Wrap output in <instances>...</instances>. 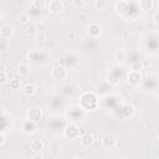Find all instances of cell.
Instances as JSON below:
<instances>
[{"label": "cell", "mask_w": 159, "mask_h": 159, "mask_svg": "<svg viewBox=\"0 0 159 159\" xmlns=\"http://www.w3.org/2000/svg\"><path fill=\"white\" fill-rule=\"evenodd\" d=\"M83 112H92L96 111L99 106L98 96L93 91H86L80 96V101L77 104Z\"/></svg>", "instance_id": "6da1fadb"}, {"label": "cell", "mask_w": 159, "mask_h": 159, "mask_svg": "<svg viewBox=\"0 0 159 159\" xmlns=\"http://www.w3.org/2000/svg\"><path fill=\"white\" fill-rule=\"evenodd\" d=\"M125 81L130 87H138L143 82V75L140 71L129 70V72L125 75Z\"/></svg>", "instance_id": "7a4b0ae2"}, {"label": "cell", "mask_w": 159, "mask_h": 159, "mask_svg": "<svg viewBox=\"0 0 159 159\" xmlns=\"http://www.w3.org/2000/svg\"><path fill=\"white\" fill-rule=\"evenodd\" d=\"M122 75H123L122 67H120L119 65H116L114 67H112V68L109 70L107 80H108V82H109L111 84H118V83H120V81H122Z\"/></svg>", "instance_id": "3957f363"}, {"label": "cell", "mask_w": 159, "mask_h": 159, "mask_svg": "<svg viewBox=\"0 0 159 159\" xmlns=\"http://www.w3.org/2000/svg\"><path fill=\"white\" fill-rule=\"evenodd\" d=\"M26 118L35 122V123H39L42 118H43V111L40 106H32L27 109L26 112Z\"/></svg>", "instance_id": "277c9868"}, {"label": "cell", "mask_w": 159, "mask_h": 159, "mask_svg": "<svg viewBox=\"0 0 159 159\" xmlns=\"http://www.w3.org/2000/svg\"><path fill=\"white\" fill-rule=\"evenodd\" d=\"M80 135H81V129L75 123H70L63 128V137L67 139H78Z\"/></svg>", "instance_id": "5b68a950"}, {"label": "cell", "mask_w": 159, "mask_h": 159, "mask_svg": "<svg viewBox=\"0 0 159 159\" xmlns=\"http://www.w3.org/2000/svg\"><path fill=\"white\" fill-rule=\"evenodd\" d=\"M67 75H68V68H66L61 63L56 65L51 68V77L56 81H63L67 77Z\"/></svg>", "instance_id": "8992f818"}, {"label": "cell", "mask_w": 159, "mask_h": 159, "mask_svg": "<svg viewBox=\"0 0 159 159\" xmlns=\"http://www.w3.org/2000/svg\"><path fill=\"white\" fill-rule=\"evenodd\" d=\"M86 32H87V35H88L89 37H92V39H98V37L102 35V32H103V27H102V25L98 24V22H89V24L86 26Z\"/></svg>", "instance_id": "52a82bcc"}, {"label": "cell", "mask_w": 159, "mask_h": 159, "mask_svg": "<svg viewBox=\"0 0 159 159\" xmlns=\"http://www.w3.org/2000/svg\"><path fill=\"white\" fill-rule=\"evenodd\" d=\"M101 143H102V147L106 148V149H113L117 147L118 144V139L112 134V133H104L101 138Z\"/></svg>", "instance_id": "ba28073f"}, {"label": "cell", "mask_w": 159, "mask_h": 159, "mask_svg": "<svg viewBox=\"0 0 159 159\" xmlns=\"http://www.w3.org/2000/svg\"><path fill=\"white\" fill-rule=\"evenodd\" d=\"M37 130V123L30 120V119H25L22 123H21V132L25 133V134H34L35 132Z\"/></svg>", "instance_id": "9c48e42d"}, {"label": "cell", "mask_w": 159, "mask_h": 159, "mask_svg": "<svg viewBox=\"0 0 159 159\" xmlns=\"http://www.w3.org/2000/svg\"><path fill=\"white\" fill-rule=\"evenodd\" d=\"M119 113H120V116H122L123 118L129 119V118H132V117L134 116L135 109H134V107H133L132 104L124 103V104H122V107L119 108Z\"/></svg>", "instance_id": "30bf717a"}, {"label": "cell", "mask_w": 159, "mask_h": 159, "mask_svg": "<svg viewBox=\"0 0 159 159\" xmlns=\"http://www.w3.org/2000/svg\"><path fill=\"white\" fill-rule=\"evenodd\" d=\"M80 143L82 147L84 148H88L91 147L93 143H94V137L92 133H83L80 135Z\"/></svg>", "instance_id": "8fae6325"}, {"label": "cell", "mask_w": 159, "mask_h": 159, "mask_svg": "<svg viewBox=\"0 0 159 159\" xmlns=\"http://www.w3.org/2000/svg\"><path fill=\"white\" fill-rule=\"evenodd\" d=\"M45 149V144L41 139H32L30 142V150L35 154H40Z\"/></svg>", "instance_id": "7c38bea8"}, {"label": "cell", "mask_w": 159, "mask_h": 159, "mask_svg": "<svg viewBox=\"0 0 159 159\" xmlns=\"http://www.w3.org/2000/svg\"><path fill=\"white\" fill-rule=\"evenodd\" d=\"M14 36V29L10 25H2L0 27V37L5 41L10 40Z\"/></svg>", "instance_id": "4fadbf2b"}, {"label": "cell", "mask_w": 159, "mask_h": 159, "mask_svg": "<svg viewBox=\"0 0 159 159\" xmlns=\"http://www.w3.org/2000/svg\"><path fill=\"white\" fill-rule=\"evenodd\" d=\"M48 10L52 14H60L63 10V2L61 0H51L48 2Z\"/></svg>", "instance_id": "5bb4252c"}, {"label": "cell", "mask_w": 159, "mask_h": 159, "mask_svg": "<svg viewBox=\"0 0 159 159\" xmlns=\"http://www.w3.org/2000/svg\"><path fill=\"white\" fill-rule=\"evenodd\" d=\"M42 53H45L43 51H39V50H32V51H30V52H27V58L30 60V61H32V62H36V63H39V62H41L42 60L45 61L46 58L45 57H41V55Z\"/></svg>", "instance_id": "9a60e30c"}, {"label": "cell", "mask_w": 159, "mask_h": 159, "mask_svg": "<svg viewBox=\"0 0 159 159\" xmlns=\"http://www.w3.org/2000/svg\"><path fill=\"white\" fill-rule=\"evenodd\" d=\"M21 91H22V93H24L26 97H32V96L36 94L37 87H36L34 83H26L25 86H22Z\"/></svg>", "instance_id": "2e32d148"}, {"label": "cell", "mask_w": 159, "mask_h": 159, "mask_svg": "<svg viewBox=\"0 0 159 159\" xmlns=\"http://www.w3.org/2000/svg\"><path fill=\"white\" fill-rule=\"evenodd\" d=\"M82 113H83V111H82L78 106H76V107H72V108L70 109V112H68V117H70V119L80 120V118L82 117Z\"/></svg>", "instance_id": "e0dca14e"}, {"label": "cell", "mask_w": 159, "mask_h": 159, "mask_svg": "<svg viewBox=\"0 0 159 159\" xmlns=\"http://www.w3.org/2000/svg\"><path fill=\"white\" fill-rule=\"evenodd\" d=\"M138 7L140 9V11L147 12V11L152 10V7H153V0H139L138 1Z\"/></svg>", "instance_id": "ac0fdd59"}, {"label": "cell", "mask_w": 159, "mask_h": 159, "mask_svg": "<svg viewBox=\"0 0 159 159\" xmlns=\"http://www.w3.org/2000/svg\"><path fill=\"white\" fill-rule=\"evenodd\" d=\"M114 60H116L117 65L123 63V62L127 60V52H125L123 48L117 50V51H116V53H114Z\"/></svg>", "instance_id": "d6986e66"}, {"label": "cell", "mask_w": 159, "mask_h": 159, "mask_svg": "<svg viewBox=\"0 0 159 159\" xmlns=\"http://www.w3.org/2000/svg\"><path fill=\"white\" fill-rule=\"evenodd\" d=\"M17 72L21 75V76H26V75H29L30 73V66L27 65V63H19V66H17Z\"/></svg>", "instance_id": "ffe728a7"}, {"label": "cell", "mask_w": 159, "mask_h": 159, "mask_svg": "<svg viewBox=\"0 0 159 159\" xmlns=\"http://www.w3.org/2000/svg\"><path fill=\"white\" fill-rule=\"evenodd\" d=\"M17 21L21 24V25H26L30 22V14L29 12H20L19 16H17Z\"/></svg>", "instance_id": "44dd1931"}, {"label": "cell", "mask_w": 159, "mask_h": 159, "mask_svg": "<svg viewBox=\"0 0 159 159\" xmlns=\"http://www.w3.org/2000/svg\"><path fill=\"white\" fill-rule=\"evenodd\" d=\"M143 68V63L140 60H134L130 62V70H135V71H140Z\"/></svg>", "instance_id": "7402d4cb"}, {"label": "cell", "mask_w": 159, "mask_h": 159, "mask_svg": "<svg viewBox=\"0 0 159 159\" xmlns=\"http://www.w3.org/2000/svg\"><path fill=\"white\" fill-rule=\"evenodd\" d=\"M9 86H10L11 89H19V88L21 87V81L17 80V78H11Z\"/></svg>", "instance_id": "603a6c76"}, {"label": "cell", "mask_w": 159, "mask_h": 159, "mask_svg": "<svg viewBox=\"0 0 159 159\" xmlns=\"http://www.w3.org/2000/svg\"><path fill=\"white\" fill-rule=\"evenodd\" d=\"M94 6L98 10H104L107 6V0H94Z\"/></svg>", "instance_id": "cb8c5ba5"}, {"label": "cell", "mask_w": 159, "mask_h": 159, "mask_svg": "<svg viewBox=\"0 0 159 159\" xmlns=\"http://www.w3.org/2000/svg\"><path fill=\"white\" fill-rule=\"evenodd\" d=\"M7 81H9V76H7V73H6L5 71L0 70V84H5Z\"/></svg>", "instance_id": "d4e9b609"}, {"label": "cell", "mask_w": 159, "mask_h": 159, "mask_svg": "<svg viewBox=\"0 0 159 159\" xmlns=\"http://www.w3.org/2000/svg\"><path fill=\"white\" fill-rule=\"evenodd\" d=\"M72 4H73V6L76 9H80V7H82L84 5V0H72Z\"/></svg>", "instance_id": "484cf974"}, {"label": "cell", "mask_w": 159, "mask_h": 159, "mask_svg": "<svg viewBox=\"0 0 159 159\" xmlns=\"http://www.w3.org/2000/svg\"><path fill=\"white\" fill-rule=\"evenodd\" d=\"M5 142H6V137L2 132H0V147H2L5 144Z\"/></svg>", "instance_id": "4316f807"}, {"label": "cell", "mask_w": 159, "mask_h": 159, "mask_svg": "<svg viewBox=\"0 0 159 159\" xmlns=\"http://www.w3.org/2000/svg\"><path fill=\"white\" fill-rule=\"evenodd\" d=\"M153 22L158 24V9H155L154 12H153Z\"/></svg>", "instance_id": "83f0119b"}, {"label": "cell", "mask_w": 159, "mask_h": 159, "mask_svg": "<svg viewBox=\"0 0 159 159\" xmlns=\"http://www.w3.org/2000/svg\"><path fill=\"white\" fill-rule=\"evenodd\" d=\"M1 20H2V11L0 10V21H1Z\"/></svg>", "instance_id": "f1b7e54d"}, {"label": "cell", "mask_w": 159, "mask_h": 159, "mask_svg": "<svg viewBox=\"0 0 159 159\" xmlns=\"http://www.w3.org/2000/svg\"><path fill=\"white\" fill-rule=\"evenodd\" d=\"M24 1H25V2H32L34 0H24Z\"/></svg>", "instance_id": "f546056e"}]
</instances>
